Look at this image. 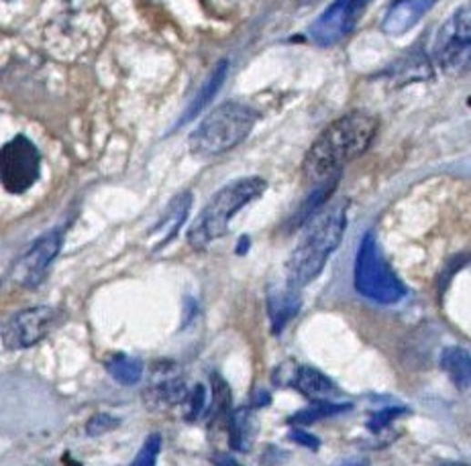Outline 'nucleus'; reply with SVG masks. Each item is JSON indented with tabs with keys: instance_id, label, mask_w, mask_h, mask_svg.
<instances>
[{
	"instance_id": "nucleus-10",
	"label": "nucleus",
	"mask_w": 471,
	"mask_h": 466,
	"mask_svg": "<svg viewBox=\"0 0 471 466\" xmlns=\"http://www.w3.org/2000/svg\"><path fill=\"white\" fill-rule=\"evenodd\" d=\"M66 228H54L37 238L27 253H23L19 261L11 269V278L23 288H36L46 278L49 265L56 261L57 253L62 251Z\"/></svg>"
},
{
	"instance_id": "nucleus-24",
	"label": "nucleus",
	"mask_w": 471,
	"mask_h": 466,
	"mask_svg": "<svg viewBox=\"0 0 471 466\" xmlns=\"http://www.w3.org/2000/svg\"><path fill=\"white\" fill-rule=\"evenodd\" d=\"M402 413H406L404 408H388V410H384V411H378V413H374V416L370 418V421H367V426H370L374 431H382L385 426L390 424V421L400 418Z\"/></svg>"
},
{
	"instance_id": "nucleus-17",
	"label": "nucleus",
	"mask_w": 471,
	"mask_h": 466,
	"mask_svg": "<svg viewBox=\"0 0 471 466\" xmlns=\"http://www.w3.org/2000/svg\"><path fill=\"white\" fill-rule=\"evenodd\" d=\"M441 367L445 373L449 375V379L453 381V385L457 387V390H461V391L469 390V383H471L469 350L461 349V347L445 349L441 355Z\"/></svg>"
},
{
	"instance_id": "nucleus-3",
	"label": "nucleus",
	"mask_w": 471,
	"mask_h": 466,
	"mask_svg": "<svg viewBox=\"0 0 471 466\" xmlns=\"http://www.w3.org/2000/svg\"><path fill=\"white\" fill-rule=\"evenodd\" d=\"M265 189H268V181L257 176L235 179L219 189L210 198V202L200 210V214L196 216L192 227L188 228V245L194 251L209 248L214 240L227 235L233 216L239 210H243L251 200H257Z\"/></svg>"
},
{
	"instance_id": "nucleus-23",
	"label": "nucleus",
	"mask_w": 471,
	"mask_h": 466,
	"mask_svg": "<svg viewBox=\"0 0 471 466\" xmlns=\"http://www.w3.org/2000/svg\"><path fill=\"white\" fill-rule=\"evenodd\" d=\"M121 421L117 418L108 416V413H98V416H94L88 424H86V431H88V436H100V434H107V431L115 430Z\"/></svg>"
},
{
	"instance_id": "nucleus-22",
	"label": "nucleus",
	"mask_w": 471,
	"mask_h": 466,
	"mask_svg": "<svg viewBox=\"0 0 471 466\" xmlns=\"http://www.w3.org/2000/svg\"><path fill=\"white\" fill-rule=\"evenodd\" d=\"M188 411H186V420L192 421L200 416L207 408V390H204V385H196L194 391L188 393Z\"/></svg>"
},
{
	"instance_id": "nucleus-14",
	"label": "nucleus",
	"mask_w": 471,
	"mask_h": 466,
	"mask_svg": "<svg viewBox=\"0 0 471 466\" xmlns=\"http://www.w3.org/2000/svg\"><path fill=\"white\" fill-rule=\"evenodd\" d=\"M227 72H229V62H227V59H222V62H219V66L214 67L212 74L207 77V82L202 84V88L199 90V94H196L194 100L190 102V106H188V108L184 110V115H182V118L178 120L176 128H179V127H184V125L190 123V120H194L196 116L200 115V112H202L204 108H207V106L210 105L212 98L219 94L220 86L225 84Z\"/></svg>"
},
{
	"instance_id": "nucleus-5",
	"label": "nucleus",
	"mask_w": 471,
	"mask_h": 466,
	"mask_svg": "<svg viewBox=\"0 0 471 466\" xmlns=\"http://www.w3.org/2000/svg\"><path fill=\"white\" fill-rule=\"evenodd\" d=\"M353 283L359 296L384 306L396 304L406 296V286L385 261L374 232H365L362 245H359L353 267Z\"/></svg>"
},
{
	"instance_id": "nucleus-9",
	"label": "nucleus",
	"mask_w": 471,
	"mask_h": 466,
	"mask_svg": "<svg viewBox=\"0 0 471 466\" xmlns=\"http://www.w3.org/2000/svg\"><path fill=\"white\" fill-rule=\"evenodd\" d=\"M372 3L374 0H333L327 11L311 25L308 37L321 47L337 46L353 33L365 8Z\"/></svg>"
},
{
	"instance_id": "nucleus-7",
	"label": "nucleus",
	"mask_w": 471,
	"mask_h": 466,
	"mask_svg": "<svg viewBox=\"0 0 471 466\" xmlns=\"http://www.w3.org/2000/svg\"><path fill=\"white\" fill-rule=\"evenodd\" d=\"M469 5H461L436 33L433 57L443 72L464 74L469 70Z\"/></svg>"
},
{
	"instance_id": "nucleus-12",
	"label": "nucleus",
	"mask_w": 471,
	"mask_h": 466,
	"mask_svg": "<svg viewBox=\"0 0 471 466\" xmlns=\"http://www.w3.org/2000/svg\"><path fill=\"white\" fill-rule=\"evenodd\" d=\"M302 308V296H300V289L290 286L286 281V286L273 288L268 293V314L271 322V330L280 334L284 330V326L300 312Z\"/></svg>"
},
{
	"instance_id": "nucleus-4",
	"label": "nucleus",
	"mask_w": 471,
	"mask_h": 466,
	"mask_svg": "<svg viewBox=\"0 0 471 466\" xmlns=\"http://www.w3.org/2000/svg\"><path fill=\"white\" fill-rule=\"evenodd\" d=\"M257 123V112L237 100H227L210 110L202 123L194 128L188 149L199 159H212L235 149L251 135Z\"/></svg>"
},
{
	"instance_id": "nucleus-26",
	"label": "nucleus",
	"mask_w": 471,
	"mask_h": 466,
	"mask_svg": "<svg viewBox=\"0 0 471 466\" xmlns=\"http://www.w3.org/2000/svg\"><path fill=\"white\" fill-rule=\"evenodd\" d=\"M247 251H250V237H241L237 243V255H245Z\"/></svg>"
},
{
	"instance_id": "nucleus-2",
	"label": "nucleus",
	"mask_w": 471,
	"mask_h": 466,
	"mask_svg": "<svg viewBox=\"0 0 471 466\" xmlns=\"http://www.w3.org/2000/svg\"><path fill=\"white\" fill-rule=\"evenodd\" d=\"M349 200L324 204L311 220L304 224L302 238L286 263V281L298 289L306 288L323 273L331 253L339 248L347 228Z\"/></svg>"
},
{
	"instance_id": "nucleus-19",
	"label": "nucleus",
	"mask_w": 471,
	"mask_h": 466,
	"mask_svg": "<svg viewBox=\"0 0 471 466\" xmlns=\"http://www.w3.org/2000/svg\"><path fill=\"white\" fill-rule=\"evenodd\" d=\"M351 410V403H337V401H329V400H312L311 405L306 410L294 413L290 418V424H314V421L331 418V416H339V413Z\"/></svg>"
},
{
	"instance_id": "nucleus-18",
	"label": "nucleus",
	"mask_w": 471,
	"mask_h": 466,
	"mask_svg": "<svg viewBox=\"0 0 471 466\" xmlns=\"http://www.w3.org/2000/svg\"><path fill=\"white\" fill-rule=\"evenodd\" d=\"M188 393H190V391L186 390L182 379H169V381H161L158 385H153L151 390L145 393V397H148L149 405L161 408V405L186 403Z\"/></svg>"
},
{
	"instance_id": "nucleus-6",
	"label": "nucleus",
	"mask_w": 471,
	"mask_h": 466,
	"mask_svg": "<svg viewBox=\"0 0 471 466\" xmlns=\"http://www.w3.org/2000/svg\"><path fill=\"white\" fill-rule=\"evenodd\" d=\"M41 176V153L31 139L16 135L0 147V184L8 194H25Z\"/></svg>"
},
{
	"instance_id": "nucleus-20",
	"label": "nucleus",
	"mask_w": 471,
	"mask_h": 466,
	"mask_svg": "<svg viewBox=\"0 0 471 466\" xmlns=\"http://www.w3.org/2000/svg\"><path fill=\"white\" fill-rule=\"evenodd\" d=\"M107 370L118 383L137 385L141 381V375H143V362L139 359L127 357L118 352V355H115L113 359H108Z\"/></svg>"
},
{
	"instance_id": "nucleus-1",
	"label": "nucleus",
	"mask_w": 471,
	"mask_h": 466,
	"mask_svg": "<svg viewBox=\"0 0 471 466\" xmlns=\"http://www.w3.org/2000/svg\"><path fill=\"white\" fill-rule=\"evenodd\" d=\"M380 131V118L367 110H351L324 128L308 149L302 176L308 184H319L341 174L349 161L363 155Z\"/></svg>"
},
{
	"instance_id": "nucleus-25",
	"label": "nucleus",
	"mask_w": 471,
	"mask_h": 466,
	"mask_svg": "<svg viewBox=\"0 0 471 466\" xmlns=\"http://www.w3.org/2000/svg\"><path fill=\"white\" fill-rule=\"evenodd\" d=\"M290 438H292L294 442H296V444H300V446L311 448V451H316V448L321 446L319 438H314L312 434H306V431H302V430H294L292 434H290Z\"/></svg>"
},
{
	"instance_id": "nucleus-11",
	"label": "nucleus",
	"mask_w": 471,
	"mask_h": 466,
	"mask_svg": "<svg viewBox=\"0 0 471 466\" xmlns=\"http://www.w3.org/2000/svg\"><path fill=\"white\" fill-rule=\"evenodd\" d=\"M433 5L435 0H396L384 16L382 31L392 37L404 35L431 11Z\"/></svg>"
},
{
	"instance_id": "nucleus-16",
	"label": "nucleus",
	"mask_w": 471,
	"mask_h": 466,
	"mask_svg": "<svg viewBox=\"0 0 471 466\" xmlns=\"http://www.w3.org/2000/svg\"><path fill=\"white\" fill-rule=\"evenodd\" d=\"M292 383L300 393H304L308 400H329L337 393V387L333 385L329 377H324L312 367H298L292 373Z\"/></svg>"
},
{
	"instance_id": "nucleus-21",
	"label": "nucleus",
	"mask_w": 471,
	"mask_h": 466,
	"mask_svg": "<svg viewBox=\"0 0 471 466\" xmlns=\"http://www.w3.org/2000/svg\"><path fill=\"white\" fill-rule=\"evenodd\" d=\"M159 448H161V436L159 434H151L148 440H145L141 452L137 454V459L133 461V464H137V466H139V464L141 466L156 464L158 454H159Z\"/></svg>"
},
{
	"instance_id": "nucleus-15",
	"label": "nucleus",
	"mask_w": 471,
	"mask_h": 466,
	"mask_svg": "<svg viewBox=\"0 0 471 466\" xmlns=\"http://www.w3.org/2000/svg\"><path fill=\"white\" fill-rule=\"evenodd\" d=\"M339 176H331L327 179L319 181V186H316L311 194H308L306 202H302L298 206V210L294 212L292 220L288 224V230H294V228H302L304 224L312 218V216L319 212L324 204L329 202V198L335 192V187L339 186Z\"/></svg>"
},
{
	"instance_id": "nucleus-8",
	"label": "nucleus",
	"mask_w": 471,
	"mask_h": 466,
	"mask_svg": "<svg viewBox=\"0 0 471 466\" xmlns=\"http://www.w3.org/2000/svg\"><path fill=\"white\" fill-rule=\"evenodd\" d=\"M64 322V312L51 306L27 308L15 314L0 332L5 349L23 350L36 347L37 342L46 339L56 328Z\"/></svg>"
},
{
	"instance_id": "nucleus-13",
	"label": "nucleus",
	"mask_w": 471,
	"mask_h": 466,
	"mask_svg": "<svg viewBox=\"0 0 471 466\" xmlns=\"http://www.w3.org/2000/svg\"><path fill=\"white\" fill-rule=\"evenodd\" d=\"M192 200H194L192 192H179L174 200L169 202L168 210L164 212V216H161L159 222L151 230V237H156V240H158L156 248H164L176 238L179 228H182V224L188 218Z\"/></svg>"
}]
</instances>
